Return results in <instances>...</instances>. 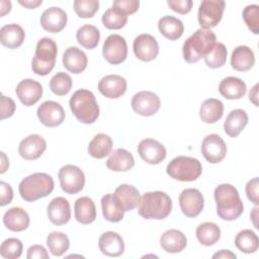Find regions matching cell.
<instances>
[{"mask_svg": "<svg viewBox=\"0 0 259 259\" xmlns=\"http://www.w3.org/2000/svg\"><path fill=\"white\" fill-rule=\"evenodd\" d=\"M217 213L224 221H235L244 211L243 201L235 186L229 183L220 184L213 191Z\"/></svg>", "mask_w": 259, "mask_h": 259, "instance_id": "cell-1", "label": "cell"}, {"mask_svg": "<svg viewBox=\"0 0 259 259\" xmlns=\"http://www.w3.org/2000/svg\"><path fill=\"white\" fill-rule=\"evenodd\" d=\"M217 42V36L210 29L199 28L183 44L182 54L185 62L192 64L204 58Z\"/></svg>", "mask_w": 259, "mask_h": 259, "instance_id": "cell-2", "label": "cell"}, {"mask_svg": "<svg viewBox=\"0 0 259 259\" xmlns=\"http://www.w3.org/2000/svg\"><path fill=\"white\" fill-rule=\"evenodd\" d=\"M172 210V199L163 191L146 192L139 203V214L148 220H164Z\"/></svg>", "mask_w": 259, "mask_h": 259, "instance_id": "cell-3", "label": "cell"}, {"mask_svg": "<svg viewBox=\"0 0 259 259\" xmlns=\"http://www.w3.org/2000/svg\"><path fill=\"white\" fill-rule=\"evenodd\" d=\"M69 106L75 117L82 123L91 124L99 116V106L94 94L87 89H79L73 93Z\"/></svg>", "mask_w": 259, "mask_h": 259, "instance_id": "cell-4", "label": "cell"}, {"mask_svg": "<svg viewBox=\"0 0 259 259\" xmlns=\"http://www.w3.org/2000/svg\"><path fill=\"white\" fill-rule=\"evenodd\" d=\"M54 187L55 183L51 175L36 172L21 180L18 186V191L23 200L32 202L48 196L54 190Z\"/></svg>", "mask_w": 259, "mask_h": 259, "instance_id": "cell-5", "label": "cell"}, {"mask_svg": "<svg viewBox=\"0 0 259 259\" xmlns=\"http://www.w3.org/2000/svg\"><path fill=\"white\" fill-rule=\"evenodd\" d=\"M58 47L54 39L50 37L40 38L35 48V53L31 61L32 72L38 76L48 75L55 67Z\"/></svg>", "mask_w": 259, "mask_h": 259, "instance_id": "cell-6", "label": "cell"}, {"mask_svg": "<svg viewBox=\"0 0 259 259\" xmlns=\"http://www.w3.org/2000/svg\"><path fill=\"white\" fill-rule=\"evenodd\" d=\"M167 174L178 181H194L202 173L199 160L188 156H178L172 159L166 168Z\"/></svg>", "mask_w": 259, "mask_h": 259, "instance_id": "cell-7", "label": "cell"}, {"mask_svg": "<svg viewBox=\"0 0 259 259\" xmlns=\"http://www.w3.org/2000/svg\"><path fill=\"white\" fill-rule=\"evenodd\" d=\"M226 2L223 0H203L198 8V23L202 29H210L222 20Z\"/></svg>", "mask_w": 259, "mask_h": 259, "instance_id": "cell-8", "label": "cell"}, {"mask_svg": "<svg viewBox=\"0 0 259 259\" xmlns=\"http://www.w3.org/2000/svg\"><path fill=\"white\" fill-rule=\"evenodd\" d=\"M58 177L62 190L68 194H76L84 188L85 175L78 166H63L59 170Z\"/></svg>", "mask_w": 259, "mask_h": 259, "instance_id": "cell-9", "label": "cell"}, {"mask_svg": "<svg viewBox=\"0 0 259 259\" xmlns=\"http://www.w3.org/2000/svg\"><path fill=\"white\" fill-rule=\"evenodd\" d=\"M102 55L109 64H121L127 57V45L124 37L116 33L108 35L103 42Z\"/></svg>", "mask_w": 259, "mask_h": 259, "instance_id": "cell-10", "label": "cell"}, {"mask_svg": "<svg viewBox=\"0 0 259 259\" xmlns=\"http://www.w3.org/2000/svg\"><path fill=\"white\" fill-rule=\"evenodd\" d=\"M133 110L142 116H152L161 107L160 97L151 91H140L136 93L131 102Z\"/></svg>", "mask_w": 259, "mask_h": 259, "instance_id": "cell-11", "label": "cell"}, {"mask_svg": "<svg viewBox=\"0 0 259 259\" xmlns=\"http://www.w3.org/2000/svg\"><path fill=\"white\" fill-rule=\"evenodd\" d=\"M201 153L208 163L218 164L227 155V145L219 135L210 134L201 143Z\"/></svg>", "mask_w": 259, "mask_h": 259, "instance_id": "cell-12", "label": "cell"}, {"mask_svg": "<svg viewBox=\"0 0 259 259\" xmlns=\"http://www.w3.org/2000/svg\"><path fill=\"white\" fill-rule=\"evenodd\" d=\"M178 200L183 214L187 218L197 217L204 206L203 195L196 188H186L182 190Z\"/></svg>", "mask_w": 259, "mask_h": 259, "instance_id": "cell-13", "label": "cell"}, {"mask_svg": "<svg viewBox=\"0 0 259 259\" xmlns=\"http://www.w3.org/2000/svg\"><path fill=\"white\" fill-rule=\"evenodd\" d=\"M36 115L40 123L49 127H55L62 124L66 116L63 106L53 100L42 102L36 110Z\"/></svg>", "mask_w": 259, "mask_h": 259, "instance_id": "cell-14", "label": "cell"}, {"mask_svg": "<svg viewBox=\"0 0 259 259\" xmlns=\"http://www.w3.org/2000/svg\"><path fill=\"white\" fill-rule=\"evenodd\" d=\"M133 50L139 60L151 62L155 60L159 54V45L153 35L142 33L134 39Z\"/></svg>", "mask_w": 259, "mask_h": 259, "instance_id": "cell-15", "label": "cell"}, {"mask_svg": "<svg viewBox=\"0 0 259 259\" xmlns=\"http://www.w3.org/2000/svg\"><path fill=\"white\" fill-rule=\"evenodd\" d=\"M138 153L147 163L157 165L165 160L167 151L163 144L154 139H144L139 143Z\"/></svg>", "mask_w": 259, "mask_h": 259, "instance_id": "cell-16", "label": "cell"}, {"mask_svg": "<svg viewBox=\"0 0 259 259\" xmlns=\"http://www.w3.org/2000/svg\"><path fill=\"white\" fill-rule=\"evenodd\" d=\"M15 93L23 105L32 106L41 98L42 86L33 79H23L17 84Z\"/></svg>", "mask_w": 259, "mask_h": 259, "instance_id": "cell-17", "label": "cell"}, {"mask_svg": "<svg viewBox=\"0 0 259 259\" xmlns=\"http://www.w3.org/2000/svg\"><path fill=\"white\" fill-rule=\"evenodd\" d=\"M47 149L46 140L37 135H29L24 138L18 146V153L24 160H36L38 159Z\"/></svg>", "mask_w": 259, "mask_h": 259, "instance_id": "cell-18", "label": "cell"}, {"mask_svg": "<svg viewBox=\"0 0 259 259\" xmlns=\"http://www.w3.org/2000/svg\"><path fill=\"white\" fill-rule=\"evenodd\" d=\"M68 16L65 10L60 7H50L46 9L40 16L42 28L51 33L62 31L67 24Z\"/></svg>", "mask_w": 259, "mask_h": 259, "instance_id": "cell-19", "label": "cell"}, {"mask_svg": "<svg viewBox=\"0 0 259 259\" xmlns=\"http://www.w3.org/2000/svg\"><path fill=\"white\" fill-rule=\"evenodd\" d=\"M126 80L119 75H106L98 82L99 92L111 99H116L122 96L126 91Z\"/></svg>", "mask_w": 259, "mask_h": 259, "instance_id": "cell-20", "label": "cell"}, {"mask_svg": "<svg viewBox=\"0 0 259 259\" xmlns=\"http://www.w3.org/2000/svg\"><path fill=\"white\" fill-rule=\"evenodd\" d=\"M47 214L51 223L56 226L67 224L71 219V208L69 201L62 196L53 198L48 205Z\"/></svg>", "mask_w": 259, "mask_h": 259, "instance_id": "cell-21", "label": "cell"}, {"mask_svg": "<svg viewBox=\"0 0 259 259\" xmlns=\"http://www.w3.org/2000/svg\"><path fill=\"white\" fill-rule=\"evenodd\" d=\"M98 247L102 254L109 257H118L124 252L123 239L112 231L105 232L99 237Z\"/></svg>", "mask_w": 259, "mask_h": 259, "instance_id": "cell-22", "label": "cell"}, {"mask_svg": "<svg viewBox=\"0 0 259 259\" xmlns=\"http://www.w3.org/2000/svg\"><path fill=\"white\" fill-rule=\"evenodd\" d=\"M113 196L118 205L124 210L130 211L136 208L141 200L139 190L130 184H120L116 187Z\"/></svg>", "mask_w": 259, "mask_h": 259, "instance_id": "cell-23", "label": "cell"}, {"mask_svg": "<svg viewBox=\"0 0 259 259\" xmlns=\"http://www.w3.org/2000/svg\"><path fill=\"white\" fill-rule=\"evenodd\" d=\"M87 64L86 54L77 47H70L63 54V65L73 74L82 73L87 68Z\"/></svg>", "mask_w": 259, "mask_h": 259, "instance_id": "cell-24", "label": "cell"}, {"mask_svg": "<svg viewBox=\"0 0 259 259\" xmlns=\"http://www.w3.org/2000/svg\"><path fill=\"white\" fill-rule=\"evenodd\" d=\"M29 215L21 207H11L3 215L4 226L12 232H22L29 226Z\"/></svg>", "mask_w": 259, "mask_h": 259, "instance_id": "cell-25", "label": "cell"}, {"mask_svg": "<svg viewBox=\"0 0 259 259\" xmlns=\"http://www.w3.org/2000/svg\"><path fill=\"white\" fill-rule=\"evenodd\" d=\"M160 245L167 253H179L185 249L187 239L181 231L170 229L162 234L160 238Z\"/></svg>", "mask_w": 259, "mask_h": 259, "instance_id": "cell-26", "label": "cell"}, {"mask_svg": "<svg viewBox=\"0 0 259 259\" xmlns=\"http://www.w3.org/2000/svg\"><path fill=\"white\" fill-rule=\"evenodd\" d=\"M246 91L247 87L245 82L234 76L224 78L219 85L220 94L230 100L242 98L246 94Z\"/></svg>", "mask_w": 259, "mask_h": 259, "instance_id": "cell-27", "label": "cell"}, {"mask_svg": "<svg viewBox=\"0 0 259 259\" xmlns=\"http://www.w3.org/2000/svg\"><path fill=\"white\" fill-rule=\"evenodd\" d=\"M135 165V159L131 152L118 148L110 153L106 161V167L114 172H125L131 170Z\"/></svg>", "mask_w": 259, "mask_h": 259, "instance_id": "cell-28", "label": "cell"}, {"mask_svg": "<svg viewBox=\"0 0 259 259\" xmlns=\"http://www.w3.org/2000/svg\"><path fill=\"white\" fill-rule=\"evenodd\" d=\"M25 38L23 28L16 23L6 24L0 29V41L8 49L19 48Z\"/></svg>", "mask_w": 259, "mask_h": 259, "instance_id": "cell-29", "label": "cell"}, {"mask_svg": "<svg viewBox=\"0 0 259 259\" xmlns=\"http://www.w3.org/2000/svg\"><path fill=\"white\" fill-rule=\"evenodd\" d=\"M248 114L243 109H234L226 117L224 122L225 133L231 137H238L248 123Z\"/></svg>", "mask_w": 259, "mask_h": 259, "instance_id": "cell-30", "label": "cell"}, {"mask_svg": "<svg viewBox=\"0 0 259 259\" xmlns=\"http://www.w3.org/2000/svg\"><path fill=\"white\" fill-rule=\"evenodd\" d=\"M255 64L254 52L247 46L237 47L231 56V66L239 72L250 70Z\"/></svg>", "mask_w": 259, "mask_h": 259, "instance_id": "cell-31", "label": "cell"}, {"mask_svg": "<svg viewBox=\"0 0 259 259\" xmlns=\"http://www.w3.org/2000/svg\"><path fill=\"white\" fill-rule=\"evenodd\" d=\"M74 214L77 222L89 225L96 219V207L94 201L88 196L79 197L74 204Z\"/></svg>", "mask_w": 259, "mask_h": 259, "instance_id": "cell-32", "label": "cell"}, {"mask_svg": "<svg viewBox=\"0 0 259 259\" xmlns=\"http://www.w3.org/2000/svg\"><path fill=\"white\" fill-rule=\"evenodd\" d=\"M158 28L162 35L170 40L180 38L184 32L183 22L172 15H165L158 21Z\"/></svg>", "mask_w": 259, "mask_h": 259, "instance_id": "cell-33", "label": "cell"}, {"mask_svg": "<svg viewBox=\"0 0 259 259\" xmlns=\"http://www.w3.org/2000/svg\"><path fill=\"white\" fill-rule=\"evenodd\" d=\"M224 114V104L217 98L204 100L199 109L200 119L205 123H214L222 118Z\"/></svg>", "mask_w": 259, "mask_h": 259, "instance_id": "cell-34", "label": "cell"}, {"mask_svg": "<svg viewBox=\"0 0 259 259\" xmlns=\"http://www.w3.org/2000/svg\"><path fill=\"white\" fill-rule=\"evenodd\" d=\"M112 140L108 135L97 134L88 145V153L96 159H103L112 151Z\"/></svg>", "mask_w": 259, "mask_h": 259, "instance_id": "cell-35", "label": "cell"}, {"mask_svg": "<svg viewBox=\"0 0 259 259\" xmlns=\"http://www.w3.org/2000/svg\"><path fill=\"white\" fill-rule=\"evenodd\" d=\"M103 218L110 223H118L124 217V210L118 205L112 193H107L101 198Z\"/></svg>", "mask_w": 259, "mask_h": 259, "instance_id": "cell-36", "label": "cell"}, {"mask_svg": "<svg viewBox=\"0 0 259 259\" xmlns=\"http://www.w3.org/2000/svg\"><path fill=\"white\" fill-rule=\"evenodd\" d=\"M196 238L198 242L203 246H212L221 238L220 227L210 222H205L200 224L195 231Z\"/></svg>", "mask_w": 259, "mask_h": 259, "instance_id": "cell-37", "label": "cell"}, {"mask_svg": "<svg viewBox=\"0 0 259 259\" xmlns=\"http://www.w3.org/2000/svg\"><path fill=\"white\" fill-rule=\"evenodd\" d=\"M76 38L78 44L83 48L93 50L99 42L100 32L96 26L92 24H84L77 30Z\"/></svg>", "mask_w": 259, "mask_h": 259, "instance_id": "cell-38", "label": "cell"}, {"mask_svg": "<svg viewBox=\"0 0 259 259\" xmlns=\"http://www.w3.org/2000/svg\"><path fill=\"white\" fill-rule=\"evenodd\" d=\"M235 245L241 252L251 254L258 250L259 239L255 232L245 229L237 234L235 238Z\"/></svg>", "mask_w": 259, "mask_h": 259, "instance_id": "cell-39", "label": "cell"}, {"mask_svg": "<svg viewBox=\"0 0 259 259\" xmlns=\"http://www.w3.org/2000/svg\"><path fill=\"white\" fill-rule=\"evenodd\" d=\"M47 245L54 256L60 257L70 248V240L66 234L55 231L48 235Z\"/></svg>", "mask_w": 259, "mask_h": 259, "instance_id": "cell-40", "label": "cell"}, {"mask_svg": "<svg viewBox=\"0 0 259 259\" xmlns=\"http://www.w3.org/2000/svg\"><path fill=\"white\" fill-rule=\"evenodd\" d=\"M228 51L224 44L215 42L211 51L203 58L205 65L210 69H218L223 67L227 62Z\"/></svg>", "mask_w": 259, "mask_h": 259, "instance_id": "cell-41", "label": "cell"}, {"mask_svg": "<svg viewBox=\"0 0 259 259\" xmlns=\"http://www.w3.org/2000/svg\"><path fill=\"white\" fill-rule=\"evenodd\" d=\"M73 85V81L70 75L65 72H59L54 75L50 81V89L51 91L58 95L64 96L71 91Z\"/></svg>", "mask_w": 259, "mask_h": 259, "instance_id": "cell-42", "label": "cell"}, {"mask_svg": "<svg viewBox=\"0 0 259 259\" xmlns=\"http://www.w3.org/2000/svg\"><path fill=\"white\" fill-rule=\"evenodd\" d=\"M101 21L108 29H120L126 24L127 15L111 6L102 14Z\"/></svg>", "mask_w": 259, "mask_h": 259, "instance_id": "cell-43", "label": "cell"}, {"mask_svg": "<svg viewBox=\"0 0 259 259\" xmlns=\"http://www.w3.org/2000/svg\"><path fill=\"white\" fill-rule=\"evenodd\" d=\"M22 243L17 238H8L0 246V254L5 259H16L22 254Z\"/></svg>", "mask_w": 259, "mask_h": 259, "instance_id": "cell-44", "label": "cell"}, {"mask_svg": "<svg viewBox=\"0 0 259 259\" xmlns=\"http://www.w3.org/2000/svg\"><path fill=\"white\" fill-rule=\"evenodd\" d=\"M74 10L81 18H91L99 9L98 0H75Z\"/></svg>", "mask_w": 259, "mask_h": 259, "instance_id": "cell-45", "label": "cell"}, {"mask_svg": "<svg viewBox=\"0 0 259 259\" xmlns=\"http://www.w3.org/2000/svg\"><path fill=\"white\" fill-rule=\"evenodd\" d=\"M243 19L248 28L254 34L259 33V6L257 4L247 5L242 12Z\"/></svg>", "mask_w": 259, "mask_h": 259, "instance_id": "cell-46", "label": "cell"}, {"mask_svg": "<svg viewBox=\"0 0 259 259\" xmlns=\"http://www.w3.org/2000/svg\"><path fill=\"white\" fill-rule=\"evenodd\" d=\"M140 6L139 0H115L112 3V7L119 10L121 13L128 15L138 11Z\"/></svg>", "mask_w": 259, "mask_h": 259, "instance_id": "cell-47", "label": "cell"}, {"mask_svg": "<svg viewBox=\"0 0 259 259\" xmlns=\"http://www.w3.org/2000/svg\"><path fill=\"white\" fill-rule=\"evenodd\" d=\"M258 187H259V180L258 177H254L253 179L249 180L246 184L245 191L248 199L253 202L255 205H258L259 198H258Z\"/></svg>", "mask_w": 259, "mask_h": 259, "instance_id": "cell-48", "label": "cell"}, {"mask_svg": "<svg viewBox=\"0 0 259 259\" xmlns=\"http://www.w3.org/2000/svg\"><path fill=\"white\" fill-rule=\"evenodd\" d=\"M167 4L173 11L180 14H186L190 12L193 2L192 0H168Z\"/></svg>", "mask_w": 259, "mask_h": 259, "instance_id": "cell-49", "label": "cell"}, {"mask_svg": "<svg viewBox=\"0 0 259 259\" xmlns=\"http://www.w3.org/2000/svg\"><path fill=\"white\" fill-rule=\"evenodd\" d=\"M15 111V102L10 97L1 96V119L8 118L13 115Z\"/></svg>", "mask_w": 259, "mask_h": 259, "instance_id": "cell-50", "label": "cell"}, {"mask_svg": "<svg viewBox=\"0 0 259 259\" xmlns=\"http://www.w3.org/2000/svg\"><path fill=\"white\" fill-rule=\"evenodd\" d=\"M27 259H49L47 249L41 245H32L27 250Z\"/></svg>", "mask_w": 259, "mask_h": 259, "instance_id": "cell-51", "label": "cell"}, {"mask_svg": "<svg viewBox=\"0 0 259 259\" xmlns=\"http://www.w3.org/2000/svg\"><path fill=\"white\" fill-rule=\"evenodd\" d=\"M0 189H1V200H0V205L4 206L12 201L13 198V190L10 184L1 181L0 182Z\"/></svg>", "mask_w": 259, "mask_h": 259, "instance_id": "cell-52", "label": "cell"}, {"mask_svg": "<svg viewBox=\"0 0 259 259\" xmlns=\"http://www.w3.org/2000/svg\"><path fill=\"white\" fill-rule=\"evenodd\" d=\"M18 3L24 7H26L27 9H34L37 6L41 5L42 1L41 0H19Z\"/></svg>", "mask_w": 259, "mask_h": 259, "instance_id": "cell-53", "label": "cell"}, {"mask_svg": "<svg viewBox=\"0 0 259 259\" xmlns=\"http://www.w3.org/2000/svg\"><path fill=\"white\" fill-rule=\"evenodd\" d=\"M249 100L255 105L258 106V84H255L249 92Z\"/></svg>", "mask_w": 259, "mask_h": 259, "instance_id": "cell-54", "label": "cell"}, {"mask_svg": "<svg viewBox=\"0 0 259 259\" xmlns=\"http://www.w3.org/2000/svg\"><path fill=\"white\" fill-rule=\"evenodd\" d=\"M237 255L230 250H221L212 255V258H236Z\"/></svg>", "mask_w": 259, "mask_h": 259, "instance_id": "cell-55", "label": "cell"}, {"mask_svg": "<svg viewBox=\"0 0 259 259\" xmlns=\"http://www.w3.org/2000/svg\"><path fill=\"white\" fill-rule=\"evenodd\" d=\"M0 10H1V17L4 16L6 13H9L11 10V2L7 0H1L0 1Z\"/></svg>", "mask_w": 259, "mask_h": 259, "instance_id": "cell-56", "label": "cell"}, {"mask_svg": "<svg viewBox=\"0 0 259 259\" xmlns=\"http://www.w3.org/2000/svg\"><path fill=\"white\" fill-rule=\"evenodd\" d=\"M8 167H9V160L6 157L5 153L1 152V170H0V173L3 174L7 170Z\"/></svg>", "mask_w": 259, "mask_h": 259, "instance_id": "cell-57", "label": "cell"}, {"mask_svg": "<svg viewBox=\"0 0 259 259\" xmlns=\"http://www.w3.org/2000/svg\"><path fill=\"white\" fill-rule=\"evenodd\" d=\"M250 218L253 222V225L256 229H258V224H257V219H258V205H255V207L252 209L250 213Z\"/></svg>", "mask_w": 259, "mask_h": 259, "instance_id": "cell-58", "label": "cell"}]
</instances>
